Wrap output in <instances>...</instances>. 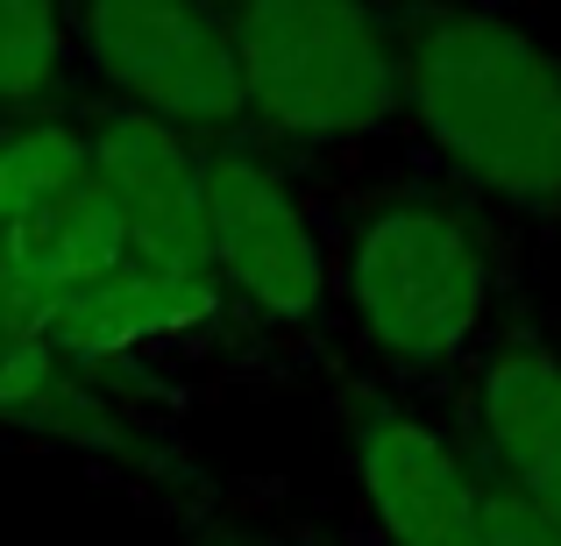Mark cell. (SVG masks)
Here are the masks:
<instances>
[{
	"label": "cell",
	"mask_w": 561,
	"mask_h": 546,
	"mask_svg": "<svg viewBox=\"0 0 561 546\" xmlns=\"http://www.w3.org/2000/svg\"><path fill=\"white\" fill-rule=\"evenodd\" d=\"M313 178L334 242V376L448 405L534 299V242L405 142Z\"/></svg>",
	"instance_id": "1"
},
{
	"label": "cell",
	"mask_w": 561,
	"mask_h": 546,
	"mask_svg": "<svg viewBox=\"0 0 561 546\" xmlns=\"http://www.w3.org/2000/svg\"><path fill=\"white\" fill-rule=\"evenodd\" d=\"M405 150L561 256V43L505 0H398Z\"/></svg>",
	"instance_id": "2"
},
{
	"label": "cell",
	"mask_w": 561,
	"mask_h": 546,
	"mask_svg": "<svg viewBox=\"0 0 561 546\" xmlns=\"http://www.w3.org/2000/svg\"><path fill=\"white\" fill-rule=\"evenodd\" d=\"M249 136L306 171L405 142L398 0H228Z\"/></svg>",
	"instance_id": "3"
},
{
	"label": "cell",
	"mask_w": 561,
	"mask_h": 546,
	"mask_svg": "<svg viewBox=\"0 0 561 546\" xmlns=\"http://www.w3.org/2000/svg\"><path fill=\"white\" fill-rule=\"evenodd\" d=\"M199 256L228 320V356L334 376V242L313 171L256 136L206 142Z\"/></svg>",
	"instance_id": "4"
},
{
	"label": "cell",
	"mask_w": 561,
	"mask_h": 546,
	"mask_svg": "<svg viewBox=\"0 0 561 546\" xmlns=\"http://www.w3.org/2000/svg\"><path fill=\"white\" fill-rule=\"evenodd\" d=\"M79 100L128 107L185 142L249 136L228 0H65Z\"/></svg>",
	"instance_id": "5"
},
{
	"label": "cell",
	"mask_w": 561,
	"mask_h": 546,
	"mask_svg": "<svg viewBox=\"0 0 561 546\" xmlns=\"http://www.w3.org/2000/svg\"><path fill=\"white\" fill-rule=\"evenodd\" d=\"M334 419L363 546H491V490L448 405L334 376Z\"/></svg>",
	"instance_id": "6"
},
{
	"label": "cell",
	"mask_w": 561,
	"mask_h": 546,
	"mask_svg": "<svg viewBox=\"0 0 561 546\" xmlns=\"http://www.w3.org/2000/svg\"><path fill=\"white\" fill-rule=\"evenodd\" d=\"M0 440L65 448L79 462L122 476L136 497H157L171 511H214V497L199 483V462L150 411V391L79 369L71 356H57L43 334H28L14 313H0Z\"/></svg>",
	"instance_id": "7"
},
{
	"label": "cell",
	"mask_w": 561,
	"mask_h": 546,
	"mask_svg": "<svg viewBox=\"0 0 561 546\" xmlns=\"http://www.w3.org/2000/svg\"><path fill=\"white\" fill-rule=\"evenodd\" d=\"M122 248L79 107L0 121V305L93 277Z\"/></svg>",
	"instance_id": "8"
},
{
	"label": "cell",
	"mask_w": 561,
	"mask_h": 546,
	"mask_svg": "<svg viewBox=\"0 0 561 546\" xmlns=\"http://www.w3.org/2000/svg\"><path fill=\"white\" fill-rule=\"evenodd\" d=\"M448 419L491 490L561 519V327L534 299L469 362Z\"/></svg>",
	"instance_id": "9"
},
{
	"label": "cell",
	"mask_w": 561,
	"mask_h": 546,
	"mask_svg": "<svg viewBox=\"0 0 561 546\" xmlns=\"http://www.w3.org/2000/svg\"><path fill=\"white\" fill-rule=\"evenodd\" d=\"M79 121H85V142H93V171L114 206V228L136 248H150V256L206 263L199 256L206 142H185L128 107H100V100H79Z\"/></svg>",
	"instance_id": "10"
},
{
	"label": "cell",
	"mask_w": 561,
	"mask_h": 546,
	"mask_svg": "<svg viewBox=\"0 0 561 546\" xmlns=\"http://www.w3.org/2000/svg\"><path fill=\"white\" fill-rule=\"evenodd\" d=\"M79 107L65 0H0V121Z\"/></svg>",
	"instance_id": "11"
},
{
	"label": "cell",
	"mask_w": 561,
	"mask_h": 546,
	"mask_svg": "<svg viewBox=\"0 0 561 546\" xmlns=\"http://www.w3.org/2000/svg\"><path fill=\"white\" fill-rule=\"evenodd\" d=\"M483 490H491V483H483ZM491 546H561V519L519 504V497H505V490H491Z\"/></svg>",
	"instance_id": "12"
},
{
	"label": "cell",
	"mask_w": 561,
	"mask_h": 546,
	"mask_svg": "<svg viewBox=\"0 0 561 546\" xmlns=\"http://www.w3.org/2000/svg\"><path fill=\"white\" fill-rule=\"evenodd\" d=\"M199 546H313V539H291V533H263V525H206Z\"/></svg>",
	"instance_id": "13"
}]
</instances>
